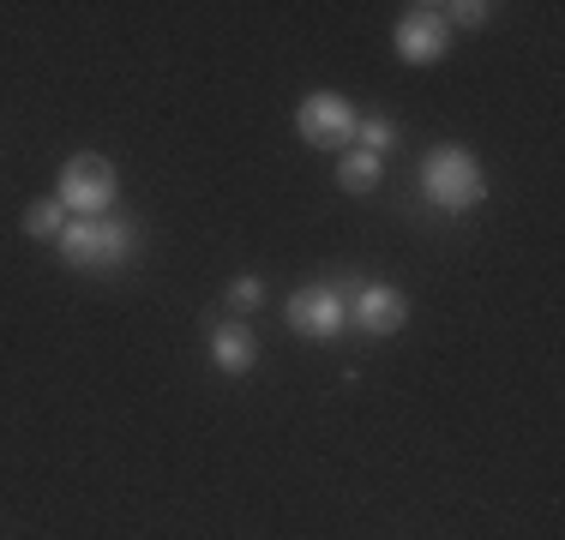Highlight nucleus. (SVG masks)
I'll use <instances>...</instances> for the list:
<instances>
[{"mask_svg":"<svg viewBox=\"0 0 565 540\" xmlns=\"http://www.w3.org/2000/svg\"><path fill=\"white\" fill-rule=\"evenodd\" d=\"M422 193L434 198L439 210H476L481 198H488V174H481V162L463 151V144H439V151H427L422 162Z\"/></svg>","mask_w":565,"mask_h":540,"instance_id":"f03ea898","label":"nucleus"},{"mask_svg":"<svg viewBox=\"0 0 565 540\" xmlns=\"http://www.w3.org/2000/svg\"><path fill=\"white\" fill-rule=\"evenodd\" d=\"M439 19L463 24V31H481V24L493 19V7H488V0H451V7H439Z\"/></svg>","mask_w":565,"mask_h":540,"instance_id":"f8f14e48","label":"nucleus"},{"mask_svg":"<svg viewBox=\"0 0 565 540\" xmlns=\"http://www.w3.org/2000/svg\"><path fill=\"white\" fill-rule=\"evenodd\" d=\"M355 144H361L367 156H380V162H385V151L397 144V127H392L385 115H361V120H355Z\"/></svg>","mask_w":565,"mask_h":540,"instance_id":"9b49d317","label":"nucleus"},{"mask_svg":"<svg viewBox=\"0 0 565 540\" xmlns=\"http://www.w3.org/2000/svg\"><path fill=\"white\" fill-rule=\"evenodd\" d=\"M61 228H66L61 198H36V205H24V235L31 240H61Z\"/></svg>","mask_w":565,"mask_h":540,"instance_id":"9d476101","label":"nucleus"},{"mask_svg":"<svg viewBox=\"0 0 565 540\" xmlns=\"http://www.w3.org/2000/svg\"><path fill=\"white\" fill-rule=\"evenodd\" d=\"M55 198H61L66 210H78V216H109V210H115V198H120V174H115V162H109V156H97V151L66 156Z\"/></svg>","mask_w":565,"mask_h":540,"instance_id":"7ed1b4c3","label":"nucleus"},{"mask_svg":"<svg viewBox=\"0 0 565 540\" xmlns=\"http://www.w3.org/2000/svg\"><path fill=\"white\" fill-rule=\"evenodd\" d=\"M355 108H349L338 90H313V97H301L295 108V132H301L313 151H349L355 144Z\"/></svg>","mask_w":565,"mask_h":540,"instance_id":"20e7f679","label":"nucleus"},{"mask_svg":"<svg viewBox=\"0 0 565 540\" xmlns=\"http://www.w3.org/2000/svg\"><path fill=\"white\" fill-rule=\"evenodd\" d=\"M380 174H385V162L380 156H367V151H361V144H349V151L338 156V186H343V193H373V186H380Z\"/></svg>","mask_w":565,"mask_h":540,"instance_id":"1a4fd4ad","label":"nucleus"},{"mask_svg":"<svg viewBox=\"0 0 565 540\" xmlns=\"http://www.w3.org/2000/svg\"><path fill=\"white\" fill-rule=\"evenodd\" d=\"M211 360H217V372H228V378L253 372V360H259V336H253L247 324H217V331H211Z\"/></svg>","mask_w":565,"mask_h":540,"instance_id":"6e6552de","label":"nucleus"},{"mask_svg":"<svg viewBox=\"0 0 565 540\" xmlns=\"http://www.w3.org/2000/svg\"><path fill=\"white\" fill-rule=\"evenodd\" d=\"M349 324H361L367 336H397L409 324V301L392 282H361L355 301H349Z\"/></svg>","mask_w":565,"mask_h":540,"instance_id":"0eeeda50","label":"nucleus"},{"mask_svg":"<svg viewBox=\"0 0 565 540\" xmlns=\"http://www.w3.org/2000/svg\"><path fill=\"white\" fill-rule=\"evenodd\" d=\"M223 301L235 306V313H253V306H265V282H259V277H235Z\"/></svg>","mask_w":565,"mask_h":540,"instance_id":"ddd939ff","label":"nucleus"},{"mask_svg":"<svg viewBox=\"0 0 565 540\" xmlns=\"http://www.w3.org/2000/svg\"><path fill=\"white\" fill-rule=\"evenodd\" d=\"M55 247H61V264H73V270H115L139 247V223L115 216V210L109 216H73Z\"/></svg>","mask_w":565,"mask_h":540,"instance_id":"f257e3e1","label":"nucleus"},{"mask_svg":"<svg viewBox=\"0 0 565 540\" xmlns=\"http://www.w3.org/2000/svg\"><path fill=\"white\" fill-rule=\"evenodd\" d=\"M446 43H451V24L439 19V7H409V12L397 19V31H392V48H397L409 66L446 61Z\"/></svg>","mask_w":565,"mask_h":540,"instance_id":"423d86ee","label":"nucleus"},{"mask_svg":"<svg viewBox=\"0 0 565 540\" xmlns=\"http://www.w3.org/2000/svg\"><path fill=\"white\" fill-rule=\"evenodd\" d=\"M349 324V301L331 282H313V289H295L289 294V331L307 336V343H331Z\"/></svg>","mask_w":565,"mask_h":540,"instance_id":"39448f33","label":"nucleus"}]
</instances>
